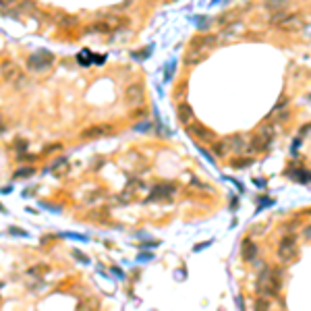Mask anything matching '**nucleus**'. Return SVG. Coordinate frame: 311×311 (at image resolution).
I'll use <instances>...</instances> for the list:
<instances>
[{"mask_svg": "<svg viewBox=\"0 0 311 311\" xmlns=\"http://www.w3.org/2000/svg\"><path fill=\"white\" fill-rule=\"evenodd\" d=\"M278 290H280V274H278V270L264 268L257 276V292L264 299H268V297L278 295Z\"/></svg>", "mask_w": 311, "mask_h": 311, "instance_id": "nucleus-1", "label": "nucleus"}, {"mask_svg": "<svg viewBox=\"0 0 311 311\" xmlns=\"http://www.w3.org/2000/svg\"><path fill=\"white\" fill-rule=\"evenodd\" d=\"M272 139H274V127L272 125H262L259 131L249 139V153H255V151L259 153V151L268 149Z\"/></svg>", "mask_w": 311, "mask_h": 311, "instance_id": "nucleus-2", "label": "nucleus"}, {"mask_svg": "<svg viewBox=\"0 0 311 311\" xmlns=\"http://www.w3.org/2000/svg\"><path fill=\"white\" fill-rule=\"evenodd\" d=\"M52 62H54V54H52V52L38 50V52H33V54L27 58V68H29V71L42 73V71H46V68L52 66Z\"/></svg>", "mask_w": 311, "mask_h": 311, "instance_id": "nucleus-3", "label": "nucleus"}, {"mask_svg": "<svg viewBox=\"0 0 311 311\" xmlns=\"http://www.w3.org/2000/svg\"><path fill=\"white\" fill-rule=\"evenodd\" d=\"M3 79H5L7 83H11L15 90H21L23 85L27 83V79L23 77V73H21L15 64H11V62H9V64L3 62Z\"/></svg>", "mask_w": 311, "mask_h": 311, "instance_id": "nucleus-4", "label": "nucleus"}, {"mask_svg": "<svg viewBox=\"0 0 311 311\" xmlns=\"http://www.w3.org/2000/svg\"><path fill=\"white\" fill-rule=\"evenodd\" d=\"M297 255V239L295 237H284L278 243V259L280 262H290Z\"/></svg>", "mask_w": 311, "mask_h": 311, "instance_id": "nucleus-5", "label": "nucleus"}, {"mask_svg": "<svg viewBox=\"0 0 311 311\" xmlns=\"http://www.w3.org/2000/svg\"><path fill=\"white\" fill-rule=\"evenodd\" d=\"M187 133L193 137V139H197V141H201V143H214V133L207 129L205 125H201V123H193L191 125H187Z\"/></svg>", "mask_w": 311, "mask_h": 311, "instance_id": "nucleus-6", "label": "nucleus"}, {"mask_svg": "<svg viewBox=\"0 0 311 311\" xmlns=\"http://www.w3.org/2000/svg\"><path fill=\"white\" fill-rule=\"evenodd\" d=\"M143 96H145V92H143V83H131L129 88L125 90V102L129 104L131 108L139 106V104L143 102Z\"/></svg>", "mask_w": 311, "mask_h": 311, "instance_id": "nucleus-7", "label": "nucleus"}, {"mask_svg": "<svg viewBox=\"0 0 311 311\" xmlns=\"http://www.w3.org/2000/svg\"><path fill=\"white\" fill-rule=\"evenodd\" d=\"M172 195H177V187L175 185H156L149 193V201H168Z\"/></svg>", "mask_w": 311, "mask_h": 311, "instance_id": "nucleus-8", "label": "nucleus"}, {"mask_svg": "<svg viewBox=\"0 0 311 311\" xmlns=\"http://www.w3.org/2000/svg\"><path fill=\"white\" fill-rule=\"evenodd\" d=\"M218 44V38L216 36H199L191 42L189 50H199V52H205V54H210V50Z\"/></svg>", "mask_w": 311, "mask_h": 311, "instance_id": "nucleus-9", "label": "nucleus"}, {"mask_svg": "<svg viewBox=\"0 0 311 311\" xmlns=\"http://www.w3.org/2000/svg\"><path fill=\"white\" fill-rule=\"evenodd\" d=\"M108 133H112V127L108 125H92L88 127L83 133H81V139H102V137H106Z\"/></svg>", "mask_w": 311, "mask_h": 311, "instance_id": "nucleus-10", "label": "nucleus"}, {"mask_svg": "<svg viewBox=\"0 0 311 311\" xmlns=\"http://www.w3.org/2000/svg\"><path fill=\"white\" fill-rule=\"evenodd\" d=\"M177 118L181 120V123L187 127V125H191L193 123V108H191V104H187V102H181L179 106H177Z\"/></svg>", "mask_w": 311, "mask_h": 311, "instance_id": "nucleus-11", "label": "nucleus"}, {"mask_svg": "<svg viewBox=\"0 0 311 311\" xmlns=\"http://www.w3.org/2000/svg\"><path fill=\"white\" fill-rule=\"evenodd\" d=\"M241 255H243L245 262H253L255 255H257V245L253 243L251 239H245L243 245H241Z\"/></svg>", "mask_w": 311, "mask_h": 311, "instance_id": "nucleus-12", "label": "nucleus"}, {"mask_svg": "<svg viewBox=\"0 0 311 311\" xmlns=\"http://www.w3.org/2000/svg\"><path fill=\"white\" fill-rule=\"evenodd\" d=\"M228 143H230V147H232L237 153L249 151V139H247V137H243V135H232L230 139H228Z\"/></svg>", "mask_w": 311, "mask_h": 311, "instance_id": "nucleus-13", "label": "nucleus"}, {"mask_svg": "<svg viewBox=\"0 0 311 311\" xmlns=\"http://www.w3.org/2000/svg\"><path fill=\"white\" fill-rule=\"evenodd\" d=\"M301 27H303V23H301V17L299 15H288L286 19L280 23V29L282 31H297Z\"/></svg>", "mask_w": 311, "mask_h": 311, "instance_id": "nucleus-14", "label": "nucleus"}, {"mask_svg": "<svg viewBox=\"0 0 311 311\" xmlns=\"http://www.w3.org/2000/svg\"><path fill=\"white\" fill-rule=\"evenodd\" d=\"M205 52H199V50H187V54H185V64L189 66H193V64H199L201 60H205Z\"/></svg>", "mask_w": 311, "mask_h": 311, "instance_id": "nucleus-15", "label": "nucleus"}, {"mask_svg": "<svg viewBox=\"0 0 311 311\" xmlns=\"http://www.w3.org/2000/svg\"><path fill=\"white\" fill-rule=\"evenodd\" d=\"M290 5V0H266V9L268 11H272V13H280V11H284L286 7Z\"/></svg>", "mask_w": 311, "mask_h": 311, "instance_id": "nucleus-16", "label": "nucleus"}, {"mask_svg": "<svg viewBox=\"0 0 311 311\" xmlns=\"http://www.w3.org/2000/svg\"><path fill=\"white\" fill-rule=\"evenodd\" d=\"M288 177L295 179V181H299V183H311V175H309L307 170H290Z\"/></svg>", "mask_w": 311, "mask_h": 311, "instance_id": "nucleus-17", "label": "nucleus"}, {"mask_svg": "<svg viewBox=\"0 0 311 311\" xmlns=\"http://www.w3.org/2000/svg\"><path fill=\"white\" fill-rule=\"evenodd\" d=\"M286 17H288V13L286 11H280V13H274L272 17H270V23L272 25H276V27H280V23L286 19Z\"/></svg>", "mask_w": 311, "mask_h": 311, "instance_id": "nucleus-18", "label": "nucleus"}, {"mask_svg": "<svg viewBox=\"0 0 311 311\" xmlns=\"http://www.w3.org/2000/svg\"><path fill=\"white\" fill-rule=\"evenodd\" d=\"M212 145H214V153H216V156H220V158H222V156H226L228 145L224 143V141H214Z\"/></svg>", "mask_w": 311, "mask_h": 311, "instance_id": "nucleus-19", "label": "nucleus"}, {"mask_svg": "<svg viewBox=\"0 0 311 311\" xmlns=\"http://www.w3.org/2000/svg\"><path fill=\"white\" fill-rule=\"evenodd\" d=\"M33 172H36V170H33L31 166H25V168H19V170H17V172H15V179H29V177L33 175Z\"/></svg>", "mask_w": 311, "mask_h": 311, "instance_id": "nucleus-20", "label": "nucleus"}, {"mask_svg": "<svg viewBox=\"0 0 311 311\" xmlns=\"http://www.w3.org/2000/svg\"><path fill=\"white\" fill-rule=\"evenodd\" d=\"M255 311H270V305H268V301L264 297L255 301Z\"/></svg>", "mask_w": 311, "mask_h": 311, "instance_id": "nucleus-21", "label": "nucleus"}, {"mask_svg": "<svg viewBox=\"0 0 311 311\" xmlns=\"http://www.w3.org/2000/svg\"><path fill=\"white\" fill-rule=\"evenodd\" d=\"M66 166V158H58L54 164H52V170H62Z\"/></svg>", "mask_w": 311, "mask_h": 311, "instance_id": "nucleus-22", "label": "nucleus"}, {"mask_svg": "<svg viewBox=\"0 0 311 311\" xmlns=\"http://www.w3.org/2000/svg\"><path fill=\"white\" fill-rule=\"evenodd\" d=\"M303 237H305L307 241H311V224H309V226H305V230H303Z\"/></svg>", "mask_w": 311, "mask_h": 311, "instance_id": "nucleus-23", "label": "nucleus"}, {"mask_svg": "<svg viewBox=\"0 0 311 311\" xmlns=\"http://www.w3.org/2000/svg\"><path fill=\"white\" fill-rule=\"evenodd\" d=\"M73 255H75V257L79 259V262H83V264H88V257H83V253H79V251H75Z\"/></svg>", "mask_w": 311, "mask_h": 311, "instance_id": "nucleus-24", "label": "nucleus"}, {"mask_svg": "<svg viewBox=\"0 0 311 311\" xmlns=\"http://www.w3.org/2000/svg\"><path fill=\"white\" fill-rule=\"evenodd\" d=\"M210 245H212V241H207V243H201V245H197V247H195V251H201V249L210 247Z\"/></svg>", "mask_w": 311, "mask_h": 311, "instance_id": "nucleus-25", "label": "nucleus"}, {"mask_svg": "<svg viewBox=\"0 0 311 311\" xmlns=\"http://www.w3.org/2000/svg\"><path fill=\"white\" fill-rule=\"evenodd\" d=\"M0 5L7 9V7H13V5H15V0H0Z\"/></svg>", "mask_w": 311, "mask_h": 311, "instance_id": "nucleus-26", "label": "nucleus"}]
</instances>
